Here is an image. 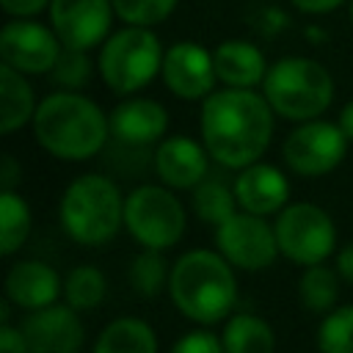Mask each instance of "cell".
<instances>
[{
  "label": "cell",
  "mask_w": 353,
  "mask_h": 353,
  "mask_svg": "<svg viewBox=\"0 0 353 353\" xmlns=\"http://www.w3.org/2000/svg\"><path fill=\"white\" fill-rule=\"evenodd\" d=\"M273 108L254 88H218L201 99V143L223 168L256 163L273 138Z\"/></svg>",
  "instance_id": "obj_1"
},
{
  "label": "cell",
  "mask_w": 353,
  "mask_h": 353,
  "mask_svg": "<svg viewBox=\"0 0 353 353\" xmlns=\"http://www.w3.org/2000/svg\"><path fill=\"white\" fill-rule=\"evenodd\" d=\"M33 138L36 143L69 163L88 160L102 152L110 135V116L80 91H52L47 94L33 113Z\"/></svg>",
  "instance_id": "obj_2"
},
{
  "label": "cell",
  "mask_w": 353,
  "mask_h": 353,
  "mask_svg": "<svg viewBox=\"0 0 353 353\" xmlns=\"http://www.w3.org/2000/svg\"><path fill=\"white\" fill-rule=\"evenodd\" d=\"M234 265L221 251L193 248L171 265L168 298L174 306L199 325L226 320L237 303Z\"/></svg>",
  "instance_id": "obj_3"
},
{
  "label": "cell",
  "mask_w": 353,
  "mask_h": 353,
  "mask_svg": "<svg viewBox=\"0 0 353 353\" xmlns=\"http://www.w3.org/2000/svg\"><path fill=\"white\" fill-rule=\"evenodd\" d=\"M61 229L80 245H105L124 226V196L110 176L80 174L58 204Z\"/></svg>",
  "instance_id": "obj_4"
},
{
  "label": "cell",
  "mask_w": 353,
  "mask_h": 353,
  "mask_svg": "<svg viewBox=\"0 0 353 353\" xmlns=\"http://www.w3.org/2000/svg\"><path fill=\"white\" fill-rule=\"evenodd\" d=\"M262 94L276 116L287 121H309L320 119L334 102V77L314 58L287 55L268 66Z\"/></svg>",
  "instance_id": "obj_5"
},
{
  "label": "cell",
  "mask_w": 353,
  "mask_h": 353,
  "mask_svg": "<svg viewBox=\"0 0 353 353\" xmlns=\"http://www.w3.org/2000/svg\"><path fill=\"white\" fill-rule=\"evenodd\" d=\"M163 55L165 50L152 28L124 25L99 44L97 72L113 94L130 97L160 74Z\"/></svg>",
  "instance_id": "obj_6"
},
{
  "label": "cell",
  "mask_w": 353,
  "mask_h": 353,
  "mask_svg": "<svg viewBox=\"0 0 353 353\" xmlns=\"http://www.w3.org/2000/svg\"><path fill=\"white\" fill-rule=\"evenodd\" d=\"M185 207L168 185H138L124 196V229L143 248H171L185 234Z\"/></svg>",
  "instance_id": "obj_7"
},
{
  "label": "cell",
  "mask_w": 353,
  "mask_h": 353,
  "mask_svg": "<svg viewBox=\"0 0 353 353\" xmlns=\"http://www.w3.org/2000/svg\"><path fill=\"white\" fill-rule=\"evenodd\" d=\"M276 240L281 256L295 265H317L325 262L336 248V229L331 215L309 201L287 204L276 215Z\"/></svg>",
  "instance_id": "obj_8"
},
{
  "label": "cell",
  "mask_w": 353,
  "mask_h": 353,
  "mask_svg": "<svg viewBox=\"0 0 353 353\" xmlns=\"http://www.w3.org/2000/svg\"><path fill=\"white\" fill-rule=\"evenodd\" d=\"M347 143L350 138L342 132L339 124L309 119V121H298V127L287 135L281 146V157L287 168L301 176H323L331 174L345 160Z\"/></svg>",
  "instance_id": "obj_9"
},
{
  "label": "cell",
  "mask_w": 353,
  "mask_h": 353,
  "mask_svg": "<svg viewBox=\"0 0 353 353\" xmlns=\"http://www.w3.org/2000/svg\"><path fill=\"white\" fill-rule=\"evenodd\" d=\"M215 245L237 270L248 273L270 268L281 254L276 229L265 221V215L245 210H237L232 218L215 226Z\"/></svg>",
  "instance_id": "obj_10"
},
{
  "label": "cell",
  "mask_w": 353,
  "mask_h": 353,
  "mask_svg": "<svg viewBox=\"0 0 353 353\" xmlns=\"http://www.w3.org/2000/svg\"><path fill=\"white\" fill-rule=\"evenodd\" d=\"M63 44L52 25L28 19H8L0 30V58L22 74H50Z\"/></svg>",
  "instance_id": "obj_11"
},
{
  "label": "cell",
  "mask_w": 353,
  "mask_h": 353,
  "mask_svg": "<svg viewBox=\"0 0 353 353\" xmlns=\"http://www.w3.org/2000/svg\"><path fill=\"white\" fill-rule=\"evenodd\" d=\"M47 11L63 47L94 50L113 33V0H50Z\"/></svg>",
  "instance_id": "obj_12"
},
{
  "label": "cell",
  "mask_w": 353,
  "mask_h": 353,
  "mask_svg": "<svg viewBox=\"0 0 353 353\" xmlns=\"http://www.w3.org/2000/svg\"><path fill=\"white\" fill-rule=\"evenodd\" d=\"M160 77H163L165 88L185 102L207 99L218 83L215 58L207 47H201L196 41H176L163 55Z\"/></svg>",
  "instance_id": "obj_13"
},
{
  "label": "cell",
  "mask_w": 353,
  "mask_h": 353,
  "mask_svg": "<svg viewBox=\"0 0 353 353\" xmlns=\"http://www.w3.org/2000/svg\"><path fill=\"white\" fill-rule=\"evenodd\" d=\"M22 334L30 353H80L85 342L80 312L69 303H50L28 312Z\"/></svg>",
  "instance_id": "obj_14"
},
{
  "label": "cell",
  "mask_w": 353,
  "mask_h": 353,
  "mask_svg": "<svg viewBox=\"0 0 353 353\" xmlns=\"http://www.w3.org/2000/svg\"><path fill=\"white\" fill-rule=\"evenodd\" d=\"M207 146L188 135H168L157 143L154 171L171 190H193L207 176Z\"/></svg>",
  "instance_id": "obj_15"
},
{
  "label": "cell",
  "mask_w": 353,
  "mask_h": 353,
  "mask_svg": "<svg viewBox=\"0 0 353 353\" xmlns=\"http://www.w3.org/2000/svg\"><path fill=\"white\" fill-rule=\"evenodd\" d=\"M232 188H234L240 210L254 212V215L281 212L290 199V182H287L284 171L270 163H262V160L240 168Z\"/></svg>",
  "instance_id": "obj_16"
},
{
  "label": "cell",
  "mask_w": 353,
  "mask_h": 353,
  "mask_svg": "<svg viewBox=\"0 0 353 353\" xmlns=\"http://www.w3.org/2000/svg\"><path fill=\"white\" fill-rule=\"evenodd\" d=\"M168 130V110L157 99L130 97L110 110V135L127 146H149Z\"/></svg>",
  "instance_id": "obj_17"
},
{
  "label": "cell",
  "mask_w": 353,
  "mask_h": 353,
  "mask_svg": "<svg viewBox=\"0 0 353 353\" xmlns=\"http://www.w3.org/2000/svg\"><path fill=\"white\" fill-rule=\"evenodd\" d=\"M6 298L19 306V309H41L58 301V295L63 292V281L55 273V268L39 262V259H22L14 262L6 273Z\"/></svg>",
  "instance_id": "obj_18"
},
{
  "label": "cell",
  "mask_w": 353,
  "mask_h": 353,
  "mask_svg": "<svg viewBox=\"0 0 353 353\" xmlns=\"http://www.w3.org/2000/svg\"><path fill=\"white\" fill-rule=\"evenodd\" d=\"M218 83L229 88H256L268 74L262 50L245 39H226L212 50Z\"/></svg>",
  "instance_id": "obj_19"
},
{
  "label": "cell",
  "mask_w": 353,
  "mask_h": 353,
  "mask_svg": "<svg viewBox=\"0 0 353 353\" xmlns=\"http://www.w3.org/2000/svg\"><path fill=\"white\" fill-rule=\"evenodd\" d=\"M39 102L33 85L22 72L8 63H0V132L11 135L28 121H33Z\"/></svg>",
  "instance_id": "obj_20"
},
{
  "label": "cell",
  "mask_w": 353,
  "mask_h": 353,
  "mask_svg": "<svg viewBox=\"0 0 353 353\" xmlns=\"http://www.w3.org/2000/svg\"><path fill=\"white\" fill-rule=\"evenodd\" d=\"M91 353H157V336L141 317H116L99 331Z\"/></svg>",
  "instance_id": "obj_21"
},
{
  "label": "cell",
  "mask_w": 353,
  "mask_h": 353,
  "mask_svg": "<svg viewBox=\"0 0 353 353\" xmlns=\"http://www.w3.org/2000/svg\"><path fill=\"white\" fill-rule=\"evenodd\" d=\"M221 342L226 353H273L276 350V334L270 323L251 312L232 314L221 331Z\"/></svg>",
  "instance_id": "obj_22"
},
{
  "label": "cell",
  "mask_w": 353,
  "mask_h": 353,
  "mask_svg": "<svg viewBox=\"0 0 353 353\" xmlns=\"http://www.w3.org/2000/svg\"><path fill=\"white\" fill-rule=\"evenodd\" d=\"M30 207L17 190L0 193V254L11 256L30 234Z\"/></svg>",
  "instance_id": "obj_23"
},
{
  "label": "cell",
  "mask_w": 353,
  "mask_h": 353,
  "mask_svg": "<svg viewBox=\"0 0 353 353\" xmlns=\"http://www.w3.org/2000/svg\"><path fill=\"white\" fill-rule=\"evenodd\" d=\"M298 298L309 312L325 314L334 309L336 298H339V281L336 273L331 268H325L323 262L317 265H306L301 279H298Z\"/></svg>",
  "instance_id": "obj_24"
},
{
  "label": "cell",
  "mask_w": 353,
  "mask_h": 353,
  "mask_svg": "<svg viewBox=\"0 0 353 353\" xmlns=\"http://www.w3.org/2000/svg\"><path fill=\"white\" fill-rule=\"evenodd\" d=\"M108 295V281L105 273L94 265H77L66 273L63 281V298L69 306H74L77 312H91L97 309Z\"/></svg>",
  "instance_id": "obj_25"
},
{
  "label": "cell",
  "mask_w": 353,
  "mask_h": 353,
  "mask_svg": "<svg viewBox=\"0 0 353 353\" xmlns=\"http://www.w3.org/2000/svg\"><path fill=\"white\" fill-rule=\"evenodd\" d=\"M193 212L210 223V226H218L223 223L226 218H232L240 204H237V196H234V188H226L223 182H215V179H201L196 188H193Z\"/></svg>",
  "instance_id": "obj_26"
},
{
  "label": "cell",
  "mask_w": 353,
  "mask_h": 353,
  "mask_svg": "<svg viewBox=\"0 0 353 353\" xmlns=\"http://www.w3.org/2000/svg\"><path fill=\"white\" fill-rule=\"evenodd\" d=\"M168 279H171V265L165 262L163 251L143 248L130 265V284L143 298H154L163 290H168Z\"/></svg>",
  "instance_id": "obj_27"
},
{
  "label": "cell",
  "mask_w": 353,
  "mask_h": 353,
  "mask_svg": "<svg viewBox=\"0 0 353 353\" xmlns=\"http://www.w3.org/2000/svg\"><path fill=\"white\" fill-rule=\"evenodd\" d=\"M320 353H353V303L325 312L317 328Z\"/></svg>",
  "instance_id": "obj_28"
},
{
  "label": "cell",
  "mask_w": 353,
  "mask_h": 353,
  "mask_svg": "<svg viewBox=\"0 0 353 353\" xmlns=\"http://www.w3.org/2000/svg\"><path fill=\"white\" fill-rule=\"evenodd\" d=\"M94 74V63L88 58V50H74V47H63L50 77L58 88H69V91H80Z\"/></svg>",
  "instance_id": "obj_29"
},
{
  "label": "cell",
  "mask_w": 353,
  "mask_h": 353,
  "mask_svg": "<svg viewBox=\"0 0 353 353\" xmlns=\"http://www.w3.org/2000/svg\"><path fill=\"white\" fill-rule=\"evenodd\" d=\"M176 3L179 0H113V8L124 25L154 28L174 14Z\"/></svg>",
  "instance_id": "obj_30"
},
{
  "label": "cell",
  "mask_w": 353,
  "mask_h": 353,
  "mask_svg": "<svg viewBox=\"0 0 353 353\" xmlns=\"http://www.w3.org/2000/svg\"><path fill=\"white\" fill-rule=\"evenodd\" d=\"M171 353H226L221 336L212 331H188L171 345Z\"/></svg>",
  "instance_id": "obj_31"
},
{
  "label": "cell",
  "mask_w": 353,
  "mask_h": 353,
  "mask_svg": "<svg viewBox=\"0 0 353 353\" xmlns=\"http://www.w3.org/2000/svg\"><path fill=\"white\" fill-rule=\"evenodd\" d=\"M0 6L11 19H28L50 8V0H0Z\"/></svg>",
  "instance_id": "obj_32"
},
{
  "label": "cell",
  "mask_w": 353,
  "mask_h": 353,
  "mask_svg": "<svg viewBox=\"0 0 353 353\" xmlns=\"http://www.w3.org/2000/svg\"><path fill=\"white\" fill-rule=\"evenodd\" d=\"M0 353H30L22 328H14L11 323H0Z\"/></svg>",
  "instance_id": "obj_33"
},
{
  "label": "cell",
  "mask_w": 353,
  "mask_h": 353,
  "mask_svg": "<svg viewBox=\"0 0 353 353\" xmlns=\"http://www.w3.org/2000/svg\"><path fill=\"white\" fill-rule=\"evenodd\" d=\"M347 0H290L292 8L309 14V17H323V14H331L336 11L339 6H345Z\"/></svg>",
  "instance_id": "obj_34"
},
{
  "label": "cell",
  "mask_w": 353,
  "mask_h": 353,
  "mask_svg": "<svg viewBox=\"0 0 353 353\" xmlns=\"http://www.w3.org/2000/svg\"><path fill=\"white\" fill-rule=\"evenodd\" d=\"M19 176H22V165L14 160V154H3V160H0V185H3V190H17Z\"/></svg>",
  "instance_id": "obj_35"
},
{
  "label": "cell",
  "mask_w": 353,
  "mask_h": 353,
  "mask_svg": "<svg viewBox=\"0 0 353 353\" xmlns=\"http://www.w3.org/2000/svg\"><path fill=\"white\" fill-rule=\"evenodd\" d=\"M336 273H339L347 284H353V243H347V245L336 254Z\"/></svg>",
  "instance_id": "obj_36"
},
{
  "label": "cell",
  "mask_w": 353,
  "mask_h": 353,
  "mask_svg": "<svg viewBox=\"0 0 353 353\" xmlns=\"http://www.w3.org/2000/svg\"><path fill=\"white\" fill-rule=\"evenodd\" d=\"M339 127H342V132L353 141V99L350 102H345V108L339 110V121H336Z\"/></svg>",
  "instance_id": "obj_37"
},
{
  "label": "cell",
  "mask_w": 353,
  "mask_h": 353,
  "mask_svg": "<svg viewBox=\"0 0 353 353\" xmlns=\"http://www.w3.org/2000/svg\"><path fill=\"white\" fill-rule=\"evenodd\" d=\"M320 33H323V30H320V28H314V25H312V28H306V41H323V36H320Z\"/></svg>",
  "instance_id": "obj_38"
},
{
  "label": "cell",
  "mask_w": 353,
  "mask_h": 353,
  "mask_svg": "<svg viewBox=\"0 0 353 353\" xmlns=\"http://www.w3.org/2000/svg\"><path fill=\"white\" fill-rule=\"evenodd\" d=\"M347 14H350V22H353V0H347Z\"/></svg>",
  "instance_id": "obj_39"
}]
</instances>
